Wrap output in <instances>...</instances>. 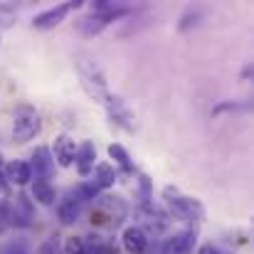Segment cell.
Wrapping results in <instances>:
<instances>
[{
	"mask_svg": "<svg viewBox=\"0 0 254 254\" xmlns=\"http://www.w3.org/2000/svg\"><path fill=\"white\" fill-rule=\"evenodd\" d=\"M163 200H166V205H168L170 215L173 217H178L180 222H185V225H200L202 220H205V207H202V202L197 200V197H190V195H183L178 188H173V185H166L163 188Z\"/></svg>",
	"mask_w": 254,
	"mask_h": 254,
	"instance_id": "1",
	"label": "cell"
},
{
	"mask_svg": "<svg viewBox=\"0 0 254 254\" xmlns=\"http://www.w3.org/2000/svg\"><path fill=\"white\" fill-rule=\"evenodd\" d=\"M74 67H77L79 84H82V89L86 91V96H91L94 101L104 104L111 91H109V84H106V74H104V69L96 64V60L84 57V55H77Z\"/></svg>",
	"mask_w": 254,
	"mask_h": 254,
	"instance_id": "2",
	"label": "cell"
},
{
	"mask_svg": "<svg viewBox=\"0 0 254 254\" xmlns=\"http://www.w3.org/2000/svg\"><path fill=\"white\" fill-rule=\"evenodd\" d=\"M42 131V119L30 104H20L12 111V141L15 143H30Z\"/></svg>",
	"mask_w": 254,
	"mask_h": 254,
	"instance_id": "3",
	"label": "cell"
},
{
	"mask_svg": "<svg viewBox=\"0 0 254 254\" xmlns=\"http://www.w3.org/2000/svg\"><path fill=\"white\" fill-rule=\"evenodd\" d=\"M82 7H84V0H72V2H62V5L47 7V10H42L40 15L32 17V27H35V30H55L57 25H62V22L67 20L69 12L82 10Z\"/></svg>",
	"mask_w": 254,
	"mask_h": 254,
	"instance_id": "4",
	"label": "cell"
},
{
	"mask_svg": "<svg viewBox=\"0 0 254 254\" xmlns=\"http://www.w3.org/2000/svg\"><path fill=\"white\" fill-rule=\"evenodd\" d=\"M101 106L109 111V119H111L114 126H119V128H124V131H136V114L128 109V104H126L121 96L109 94Z\"/></svg>",
	"mask_w": 254,
	"mask_h": 254,
	"instance_id": "5",
	"label": "cell"
},
{
	"mask_svg": "<svg viewBox=\"0 0 254 254\" xmlns=\"http://www.w3.org/2000/svg\"><path fill=\"white\" fill-rule=\"evenodd\" d=\"M197 245V230L195 227H185L180 232H173L168 240L163 242V254H192Z\"/></svg>",
	"mask_w": 254,
	"mask_h": 254,
	"instance_id": "6",
	"label": "cell"
},
{
	"mask_svg": "<svg viewBox=\"0 0 254 254\" xmlns=\"http://www.w3.org/2000/svg\"><path fill=\"white\" fill-rule=\"evenodd\" d=\"M50 151H52V158L57 161L60 168H72L74 166V153H77V141L69 133H60Z\"/></svg>",
	"mask_w": 254,
	"mask_h": 254,
	"instance_id": "7",
	"label": "cell"
},
{
	"mask_svg": "<svg viewBox=\"0 0 254 254\" xmlns=\"http://www.w3.org/2000/svg\"><path fill=\"white\" fill-rule=\"evenodd\" d=\"M121 247L128 254H146V250H148V232L141 230V225H128L121 232Z\"/></svg>",
	"mask_w": 254,
	"mask_h": 254,
	"instance_id": "8",
	"label": "cell"
},
{
	"mask_svg": "<svg viewBox=\"0 0 254 254\" xmlns=\"http://www.w3.org/2000/svg\"><path fill=\"white\" fill-rule=\"evenodd\" d=\"M30 170L35 173V178H45L50 180L55 175V158H52V151L47 146H37L30 156Z\"/></svg>",
	"mask_w": 254,
	"mask_h": 254,
	"instance_id": "9",
	"label": "cell"
},
{
	"mask_svg": "<svg viewBox=\"0 0 254 254\" xmlns=\"http://www.w3.org/2000/svg\"><path fill=\"white\" fill-rule=\"evenodd\" d=\"M2 175L10 185H17V188H25L32 183V170L27 161H7L2 168Z\"/></svg>",
	"mask_w": 254,
	"mask_h": 254,
	"instance_id": "10",
	"label": "cell"
},
{
	"mask_svg": "<svg viewBox=\"0 0 254 254\" xmlns=\"http://www.w3.org/2000/svg\"><path fill=\"white\" fill-rule=\"evenodd\" d=\"M96 161V146H94V141H82V143H77V153H74V166H77V173L86 178V175H91V170H94V163Z\"/></svg>",
	"mask_w": 254,
	"mask_h": 254,
	"instance_id": "11",
	"label": "cell"
},
{
	"mask_svg": "<svg viewBox=\"0 0 254 254\" xmlns=\"http://www.w3.org/2000/svg\"><path fill=\"white\" fill-rule=\"evenodd\" d=\"M30 195H32V200L40 202L42 207H52V205L57 202V190H55V185H52L50 180H45V178H35V180L30 183Z\"/></svg>",
	"mask_w": 254,
	"mask_h": 254,
	"instance_id": "12",
	"label": "cell"
},
{
	"mask_svg": "<svg viewBox=\"0 0 254 254\" xmlns=\"http://www.w3.org/2000/svg\"><path fill=\"white\" fill-rule=\"evenodd\" d=\"M91 175H94V185L99 188V190H109V188H114V183L119 180V170L114 168L111 163H96L94 170H91Z\"/></svg>",
	"mask_w": 254,
	"mask_h": 254,
	"instance_id": "13",
	"label": "cell"
},
{
	"mask_svg": "<svg viewBox=\"0 0 254 254\" xmlns=\"http://www.w3.org/2000/svg\"><path fill=\"white\" fill-rule=\"evenodd\" d=\"M79 215H82V205L74 200V197H64L57 202V220L62 225H74L79 222Z\"/></svg>",
	"mask_w": 254,
	"mask_h": 254,
	"instance_id": "14",
	"label": "cell"
},
{
	"mask_svg": "<svg viewBox=\"0 0 254 254\" xmlns=\"http://www.w3.org/2000/svg\"><path fill=\"white\" fill-rule=\"evenodd\" d=\"M106 153H109V158L114 161V168L119 166L124 173H133V170H136L133 161H131V153H128L121 143H111V146L106 148Z\"/></svg>",
	"mask_w": 254,
	"mask_h": 254,
	"instance_id": "15",
	"label": "cell"
},
{
	"mask_svg": "<svg viewBox=\"0 0 254 254\" xmlns=\"http://www.w3.org/2000/svg\"><path fill=\"white\" fill-rule=\"evenodd\" d=\"M96 195H99V188L91 183V180H82V183H77L74 185V190H72V197L82 205L86 200H96Z\"/></svg>",
	"mask_w": 254,
	"mask_h": 254,
	"instance_id": "16",
	"label": "cell"
},
{
	"mask_svg": "<svg viewBox=\"0 0 254 254\" xmlns=\"http://www.w3.org/2000/svg\"><path fill=\"white\" fill-rule=\"evenodd\" d=\"M62 252L64 254H89L86 252V240L84 237H67L64 245H62Z\"/></svg>",
	"mask_w": 254,
	"mask_h": 254,
	"instance_id": "17",
	"label": "cell"
},
{
	"mask_svg": "<svg viewBox=\"0 0 254 254\" xmlns=\"http://www.w3.org/2000/svg\"><path fill=\"white\" fill-rule=\"evenodd\" d=\"M197 20H200V10H190V12H185V15L180 17L178 30H180V32H185V30H190L192 25H197Z\"/></svg>",
	"mask_w": 254,
	"mask_h": 254,
	"instance_id": "18",
	"label": "cell"
},
{
	"mask_svg": "<svg viewBox=\"0 0 254 254\" xmlns=\"http://www.w3.org/2000/svg\"><path fill=\"white\" fill-rule=\"evenodd\" d=\"M15 25V10L7 5H0V30H7Z\"/></svg>",
	"mask_w": 254,
	"mask_h": 254,
	"instance_id": "19",
	"label": "cell"
},
{
	"mask_svg": "<svg viewBox=\"0 0 254 254\" xmlns=\"http://www.w3.org/2000/svg\"><path fill=\"white\" fill-rule=\"evenodd\" d=\"M10 200V183L5 180L2 170H0V207H5V202Z\"/></svg>",
	"mask_w": 254,
	"mask_h": 254,
	"instance_id": "20",
	"label": "cell"
},
{
	"mask_svg": "<svg viewBox=\"0 0 254 254\" xmlns=\"http://www.w3.org/2000/svg\"><path fill=\"white\" fill-rule=\"evenodd\" d=\"M40 254H62V245L57 240H47L42 247H40Z\"/></svg>",
	"mask_w": 254,
	"mask_h": 254,
	"instance_id": "21",
	"label": "cell"
},
{
	"mask_svg": "<svg viewBox=\"0 0 254 254\" xmlns=\"http://www.w3.org/2000/svg\"><path fill=\"white\" fill-rule=\"evenodd\" d=\"M197 254H222L217 247H212V245H202L200 250H197Z\"/></svg>",
	"mask_w": 254,
	"mask_h": 254,
	"instance_id": "22",
	"label": "cell"
},
{
	"mask_svg": "<svg viewBox=\"0 0 254 254\" xmlns=\"http://www.w3.org/2000/svg\"><path fill=\"white\" fill-rule=\"evenodd\" d=\"M254 74V69H252V64H245V69H242V82H247L250 77Z\"/></svg>",
	"mask_w": 254,
	"mask_h": 254,
	"instance_id": "23",
	"label": "cell"
},
{
	"mask_svg": "<svg viewBox=\"0 0 254 254\" xmlns=\"http://www.w3.org/2000/svg\"><path fill=\"white\" fill-rule=\"evenodd\" d=\"M5 168V158H2V153H0V170Z\"/></svg>",
	"mask_w": 254,
	"mask_h": 254,
	"instance_id": "24",
	"label": "cell"
},
{
	"mask_svg": "<svg viewBox=\"0 0 254 254\" xmlns=\"http://www.w3.org/2000/svg\"><path fill=\"white\" fill-rule=\"evenodd\" d=\"M222 254H225V252H222Z\"/></svg>",
	"mask_w": 254,
	"mask_h": 254,
	"instance_id": "25",
	"label": "cell"
}]
</instances>
